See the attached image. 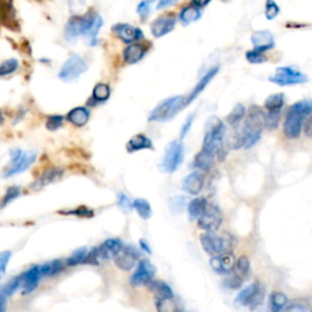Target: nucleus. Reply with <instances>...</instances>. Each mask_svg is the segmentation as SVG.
<instances>
[{
    "label": "nucleus",
    "mask_w": 312,
    "mask_h": 312,
    "mask_svg": "<svg viewBox=\"0 0 312 312\" xmlns=\"http://www.w3.org/2000/svg\"><path fill=\"white\" fill-rule=\"evenodd\" d=\"M265 117L266 114L261 107L251 106L245 116L244 125L238 128L231 136L228 144L232 149H249L260 141L262 130L265 128Z\"/></svg>",
    "instance_id": "1"
},
{
    "label": "nucleus",
    "mask_w": 312,
    "mask_h": 312,
    "mask_svg": "<svg viewBox=\"0 0 312 312\" xmlns=\"http://www.w3.org/2000/svg\"><path fill=\"white\" fill-rule=\"evenodd\" d=\"M103 26V17L95 11H88L83 16H73L65 26V37L68 40L84 37L89 46L97 44V38Z\"/></svg>",
    "instance_id": "2"
},
{
    "label": "nucleus",
    "mask_w": 312,
    "mask_h": 312,
    "mask_svg": "<svg viewBox=\"0 0 312 312\" xmlns=\"http://www.w3.org/2000/svg\"><path fill=\"white\" fill-rule=\"evenodd\" d=\"M203 150L210 152L219 161H224L227 156L226 149V126L218 117L212 116L209 119L205 127Z\"/></svg>",
    "instance_id": "3"
},
{
    "label": "nucleus",
    "mask_w": 312,
    "mask_h": 312,
    "mask_svg": "<svg viewBox=\"0 0 312 312\" xmlns=\"http://www.w3.org/2000/svg\"><path fill=\"white\" fill-rule=\"evenodd\" d=\"M312 115V100L304 99L289 107L283 122V133L288 139L300 137L305 122Z\"/></svg>",
    "instance_id": "4"
},
{
    "label": "nucleus",
    "mask_w": 312,
    "mask_h": 312,
    "mask_svg": "<svg viewBox=\"0 0 312 312\" xmlns=\"http://www.w3.org/2000/svg\"><path fill=\"white\" fill-rule=\"evenodd\" d=\"M187 106L186 97L183 95H177V97L167 98L162 100L154 110L149 115V121L150 122H165L173 119L176 115L182 111Z\"/></svg>",
    "instance_id": "5"
},
{
    "label": "nucleus",
    "mask_w": 312,
    "mask_h": 312,
    "mask_svg": "<svg viewBox=\"0 0 312 312\" xmlns=\"http://www.w3.org/2000/svg\"><path fill=\"white\" fill-rule=\"evenodd\" d=\"M263 300H265V286L260 282H254L241 289L234 299V304L240 307H250V310L254 311L263 304Z\"/></svg>",
    "instance_id": "6"
},
{
    "label": "nucleus",
    "mask_w": 312,
    "mask_h": 312,
    "mask_svg": "<svg viewBox=\"0 0 312 312\" xmlns=\"http://www.w3.org/2000/svg\"><path fill=\"white\" fill-rule=\"evenodd\" d=\"M36 152H24L20 149H15L10 152V162L4 170L3 176L8 178L26 171L36 161Z\"/></svg>",
    "instance_id": "7"
},
{
    "label": "nucleus",
    "mask_w": 312,
    "mask_h": 312,
    "mask_svg": "<svg viewBox=\"0 0 312 312\" xmlns=\"http://www.w3.org/2000/svg\"><path fill=\"white\" fill-rule=\"evenodd\" d=\"M200 243H202V247L205 250V253H208L211 256H215L231 251L232 238L221 237V235H216L211 232H206V233L200 235Z\"/></svg>",
    "instance_id": "8"
},
{
    "label": "nucleus",
    "mask_w": 312,
    "mask_h": 312,
    "mask_svg": "<svg viewBox=\"0 0 312 312\" xmlns=\"http://www.w3.org/2000/svg\"><path fill=\"white\" fill-rule=\"evenodd\" d=\"M184 156L183 143L180 141H173L167 145L165 155L161 160L160 168L166 173H172L181 166Z\"/></svg>",
    "instance_id": "9"
},
{
    "label": "nucleus",
    "mask_w": 312,
    "mask_h": 312,
    "mask_svg": "<svg viewBox=\"0 0 312 312\" xmlns=\"http://www.w3.org/2000/svg\"><path fill=\"white\" fill-rule=\"evenodd\" d=\"M88 65L83 57L79 55H71L63 62L61 70L59 72V78L63 82H72L78 79L81 75L87 71Z\"/></svg>",
    "instance_id": "10"
},
{
    "label": "nucleus",
    "mask_w": 312,
    "mask_h": 312,
    "mask_svg": "<svg viewBox=\"0 0 312 312\" xmlns=\"http://www.w3.org/2000/svg\"><path fill=\"white\" fill-rule=\"evenodd\" d=\"M222 221H224V216L218 206H216L215 204H208L205 211L198 218V226L203 231L215 233L221 227Z\"/></svg>",
    "instance_id": "11"
},
{
    "label": "nucleus",
    "mask_w": 312,
    "mask_h": 312,
    "mask_svg": "<svg viewBox=\"0 0 312 312\" xmlns=\"http://www.w3.org/2000/svg\"><path fill=\"white\" fill-rule=\"evenodd\" d=\"M270 81L278 85H294L305 83L308 81V78L306 75L298 70L284 66V68L277 69L275 76H272Z\"/></svg>",
    "instance_id": "12"
},
{
    "label": "nucleus",
    "mask_w": 312,
    "mask_h": 312,
    "mask_svg": "<svg viewBox=\"0 0 312 312\" xmlns=\"http://www.w3.org/2000/svg\"><path fill=\"white\" fill-rule=\"evenodd\" d=\"M155 266L151 265L148 260H142L137 266L132 277H130V284L133 286L149 285L155 276Z\"/></svg>",
    "instance_id": "13"
},
{
    "label": "nucleus",
    "mask_w": 312,
    "mask_h": 312,
    "mask_svg": "<svg viewBox=\"0 0 312 312\" xmlns=\"http://www.w3.org/2000/svg\"><path fill=\"white\" fill-rule=\"evenodd\" d=\"M113 32L123 43L132 44L144 39V33L138 27L128 24H117L113 27Z\"/></svg>",
    "instance_id": "14"
},
{
    "label": "nucleus",
    "mask_w": 312,
    "mask_h": 312,
    "mask_svg": "<svg viewBox=\"0 0 312 312\" xmlns=\"http://www.w3.org/2000/svg\"><path fill=\"white\" fill-rule=\"evenodd\" d=\"M177 24V18L173 14H165L161 15L156 20L151 22L150 25V32L154 38H161L170 32L173 31L174 26Z\"/></svg>",
    "instance_id": "15"
},
{
    "label": "nucleus",
    "mask_w": 312,
    "mask_h": 312,
    "mask_svg": "<svg viewBox=\"0 0 312 312\" xmlns=\"http://www.w3.org/2000/svg\"><path fill=\"white\" fill-rule=\"evenodd\" d=\"M235 261L237 260H235L233 254L228 251V253L212 256L210 260V266L218 275H229L234 271Z\"/></svg>",
    "instance_id": "16"
},
{
    "label": "nucleus",
    "mask_w": 312,
    "mask_h": 312,
    "mask_svg": "<svg viewBox=\"0 0 312 312\" xmlns=\"http://www.w3.org/2000/svg\"><path fill=\"white\" fill-rule=\"evenodd\" d=\"M139 254L136 250V248L132 247H123L117 255L114 257L115 263L120 270L129 271L136 266L137 261H138Z\"/></svg>",
    "instance_id": "17"
},
{
    "label": "nucleus",
    "mask_w": 312,
    "mask_h": 312,
    "mask_svg": "<svg viewBox=\"0 0 312 312\" xmlns=\"http://www.w3.org/2000/svg\"><path fill=\"white\" fill-rule=\"evenodd\" d=\"M205 183V177L202 171H194L184 178L182 182V189L190 195H198L202 192Z\"/></svg>",
    "instance_id": "18"
},
{
    "label": "nucleus",
    "mask_w": 312,
    "mask_h": 312,
    "mask_svg": "<svg viewBox=\"0 0 312 312\" xmlns=\"http://www.w3.org/2000/svg\"><path fill=\"white\" fill-rule=\"evenodd\" d=\"M149 50V46L144 43L136 42L132 44H128V47L123 50V60L129 65H135V63L139 62L146 55Z\"/></svg>",
    "instance_id": "19"
},
{
    "label": "nucleus",
    "mask_w": 312,
    "mask_h": 312,
    "mask_svg": "<svg viewBox=\"0 0 312 312\" xmlns=\"http://www.w3.org/2000/svg\"><path fill=\"white\" fill-rule=\"evenodd\" d=\"M254 49L265 53L275 47V38L270 31H257L251 36Z\"/></svg>",
    "instance_id": "20"
},
{
    "label": "nucleus",
    "mask_w": 312,
    "mask_h": 312,
    "mask_svg": "<svg viewBox=\"0 0 312 312\" xmlns=\"http://www.w3.org/2000/svg\"><path fill=\"white\" fill-rule=\"evenodd\" d=\"M63 176V170L62 168H50V170H47L44 173L40 176L38 180L31 186V189L33 190H40L42 188L49 186V184L55 183L57 181L61 180V177Z\"/></svg>",
    "instance_id": "21"
},
{
    "label": "nucleus",
    "mask_w": 312,
    "mask_h": 312,
    "mask_svg": "<svg viewBox=\"0 0 312 312\" xmlns=\"http://www.w3.org/2000/svg\"><path fill=\"white\" fill-rule=\"evenodd\" d=\"M40 267L39 266H33L27 271L24 275V281H22V294H30L37 288L38 283L40 279Z\"/></svg>",
    "instance_id": "22"
},
{
    "label": "nucleus",
    "mask_w": 312,
    "mask_h": 312,
    "mask_svg": "<svg viewBox=\"0 0 312 312\" xmlns=\"http://www.w3.org/2000/svg\"><path fill=\"white\" fill-rule=\"evenodd\" d=\"M217 72H218V68H217V66H216V68L210 69L209 71L206 72L202 78H200V81L198 82V84H196L195 87H194L193 91L190 92V94L188 95V97L186 98L187 105H189L190 103H192V101H194V100L196 99V98L199 97L200 93H202L204 89L208 87V84L210 83V82L212 81V78L215 77L216 75H217Z\"/></svg>",
    "instance_id": "23"
},
{
    "label": "nucleus",
    "mask_w": 312,
    "mask_h": 312,
    "mask_svg": "<svg viewBox=\"0 0 312 312\" xmlns=\"http://www.w3.org/2000/svg\"><path fill=\"white\" fill-rule=\"evenodd\" d=\"M66 119L76 127H83L87 125L89 119H91V111L85 106H77L70 111Z\"/></svg>",
    "instance_id": "24"
},
{
    "label": "nucleus",
    "mask_w": 312,
    "mask_h": 312,
    "mask_svg": "<svg viewBox=\"0 0 312 312\" xmlns=\"http://www.w3.org/2000/svg\"><path fill=\"white\" fill-rule=\"evenodd\" d=\"M123 245L120 239H107L105 240L99 248L100 259L110 260L117 255V253L122 249Z\"/></svg>",
    "instance_id": "25"
},
{
    "label": "nucleus",
    "mask_w": 312,
    "mask_h": 312,
    "mask_svg": "<svg viewBox=\"0 0 312 312\" xmlns=\"http://www.w3.org/2000/svg\"><path fill=\"white\" fill-rule=\"evenodd\" d=\"M213 161H215V156L202 149V151H199L194 158L193 167L198 171L209 172L213 166Z\"/></svg>",
    "instance_id": "26"
},
{
    "label": "nucleus",
    "mask_w": 312,
    "mask_h": 312,
    "mask_svg": "<svg viewBox=\"0 0 312 312\" xmlns=\"http://www.w3.org/2000/svg\"><path fill=\"white\" fill-rule=\"evenodd\" d=\"M126 149L128 152H136L139 150H145V149H154V146H152V142L146 136L136 135L127 143Z\"/></svg>",
    "instance_id": "27"
},
{
    "label": "nucleus",
    "mask_w": 312,
    "mask_h": 312,
    "mask_svg": "<svg viewBox=\"0 0 312 312\" xmlns=\"http://www.w3.org/2000/svg\"><path fill=\"white\" fill-rule=\"evenodd\" d=\"M111 95V89L109 84L106 83H98L93 89V93H92V98L89 100V105H97L105 103Z\"/></svg>",
    "instance_id": "28"
},
{
    "label": "nucleus",
    "mask_w": 312,
    "mask_h": 312,
    "mask_svg": "<svg viewBox=\"0 0 312 312\" xmlns=\"http://www.w3.org/2000/svg\"><path fill=\"white\" fill-rule=\"evenodd\" d=\"M200 17H202V11H200V9L194 5H189L181 10L180 17L178 18H180L181 24L187 26V25H190L193 24V22L198 21Z\"/></svg>",
    "instance_id": "29"
},
{
    "label": "nucleus",
    "mask_w": 312,
    "mask_h": 312,
    "mask_svg": "<svg viewBox=\"0 0 312 312\" xmlns=\"http://www.w3.org/2000/svg\"><path fill=\"white\" fill-rule=\"evenodd\" d=\"M208 200L205 198H195L188 204V215L190 219H198L208 206Z\"/></svg>",
    "instance_id": "30"
},
{
    "label": "nucleus",
    "mask_w": 312,
    "mask_h": 312,
    "mask_svg": "<svg viewBox=\"0 0 312 312\" xmlns=\"http://www.w3.org/2000/svg\"><path fill=\"white\" fill-rule=\"evenodd\" d=\"M247 116V110H245V106L241 104H237L232 109L231 113L228 114L227 119H226V122L228 123L229 126L232 127H239L241 123V121L245 119Z\"/></svg>",
    "instance_id": "31"
},
{
    "label": "nucleus",
    "mask_w": 312,
    "mask_h": 312,
    "mask_svg": "<svg viewBox=\"0 0 312 312\" xmlns=\"http://www.w3.org/2000/svg\"><path fill=\"white\" fill-rule=\"evenodd\" d=\"M149 288L154 293L158 299H165V298H173V292L170 288V285L166 284L162 281H152L149 283Z\"/></svg>",
    "instance_id": "32"
},
{
    "label": "nucleus",
    "mask_w": 312,
    "mask_h": 312,
    "mask_svg": "<svg viewBox=\"0 0 312 312\" xmlns=\"http://www.w3.org/2000/svg\"><path fill=\"white\" fill-rule=\"evenodd\" d=\"M271 312H283L288 305V298L282 292H273L270 297Z\"/></svg>",
    "instance_id": "33"
},
{
    "label": "nucleus",
    "mask_w": 312,
    "mask_h": 312,
    "mask_svg": "<svg viewBox=\"0 0 312 312\" xmlns=\"http://www.w3.org/2000/svg\"><path fill=\"white\" fill-rule=\"evenodd\" d=\"M234 272L237 273L241 279H244V281L249 278L251 276V265L249 257L243 255L240 256L239 259H237V261H235Z\"/></svg>",
    "instance_id": "34"
},
{
    "label": "nucleus",
    "mask_w": 312,
    "mask_h": 312,
    "mask_svg": "<svg viewBox=\"0 0 312 312\" xmlns=\"http://www.w3.org/2000/svg\"><path fill=\"white\" fill-rule=\"evenodd\" d=\"M63 270V263L60 260H54L46 265L40 266V276L42 277H53L59 275Z\"/></svg>",
    "instance_id": "35"
},
{
    "label": "nucleus",
    "mask_w": 312,
    "mask_h": 312,
    "mask_svg": "<svg viewBox=\"0 0 312 312\" xmlns=\"http://www.w3.org/2000/svg\"><path fill=\"white\" fill-rule=\"evenodd\" d=\"M284 106V94L277 93L270 95L265 100V109L267 111H282Z\"/></svg>",
    "instance_id": "36"
},
{
    "label": "nucleus",
    "mask_w": 312,
    "mask_h": 312,
    "mask_svg": "<svg viewBox=\"0 0 312 312\" xmlns=\"http://www.w3.org/2000/svg\"><path fill=\"white\" fill-rule=\"evenodd\" d=\"M133 209L136 210L137 213H138L143 219H148L151 217V206L145 199H136L135 202H133Z\"/></svg>",
    "instance_id": "37"
},
{
    "label": "nucleus",
    "mask_w": 312,
    "mask_h": 312,
    "mask_svg": "<svg viewBox=\"0 0 312 312\" xmlns=\"http://www.w3.org/2000/svg\"><path fill=\"white\" fill-rule=\"evenodd\" d=\"M243 283L244 279H241L233 271V272L227 275V278L224 281V285L229 291H239L241 286H243Z\"/></svg>",
    "instance_id": "38"
},
{
    "label": "nucleus",
    "mask_w": 312,
    "mask_h": 312,
    "mask_svg": "<svg viewBox=\"0 0 312 312\" xmlns=\"http://www.w3.org/2000/svg\"><path fill=\"white\" fill-rule=\"evenodd\" d=\"M88 251L85 248H79V249L75 250L72 255L66 260V265L68 266H77L79 263H83L85 256H87Z\"/></svg>",
    "instance_id": "39"
},
{
    "label": "nucleus",
    "mask_w": 312,
    "mask_h": 312,
    "mask_svg": "<svg viewBox=\"0 0 312 312\" xmlns=\"http://www.w3.org/2000/svg\"><path fill=\"white\" fill-rule=\"evenodd\" d=\"M20 63L16 59H9L5 60L4 62H2L0 65V77H5V76L12 75V73L17 71Z\"/></svg>",
    "instance_id": "40"
},
{
    "label": "nucleus",
    "mask_w": 312,
    "mask_h": 312,
    "mask_svg": "<svg viewBox=\"0 0 312 312\" xmlns=\"http://www.w3.org/2000/svg\"><path fill=\"white\" fill-rule=\"evenodd\" d=\"M21 193V188L17 186H12L9 188L8 190H6L5 195L3 196L2 202H0V209H4L6 205H9L11 202H14L15 199L18 198V195H20Z\"/></svg>",
    "instance_id": "41"
},
{
    "label": "nucleus",
    "mask_w": 312,
    "mask_h": 312,
    "mask_svg": "<svg viewBox=\"0 0 312 312\" xmlns=\"http://www.w3.org/2000/svg\"><path fill=\"white\" fill-rule=\"evenodd\" d=\"M156 310L158 312H177L178 307L172 300V298H165V299H158L156 301Z\"/></svg>",
    "instance_id": "42"
},
{
    "label": "nucleus",
    "mask_w": 312,
    "mask_h": 312,
    "mask_svg": "<svg viewBox=\"0 0 312 312\" xmlns=\"http://www.w3.org/2000/svg\"><path fill=\"white\" fill-rule=\"evenodd\" d=\"M281 115H282V111H267L266 117H265L266 128L270 130L276 129L279 125V121H281Z\"/></svg>",
    "instance_id": "43"
},
{
    "label": "nucleus",
    "mask_w": 312,
    "mask_h": 312,
    "mask_svg": "<svg viewBox=\"0 0 312 312\" xmlns=\"http://www.w3.org/2000/svg\"><path fill=\"white\" fill-rule=\"evenodd\" d=\"M155 0H142L139 3L138 8H137V14L139 15V17L142 18L143 21L148 20V17L151 14V6L154 4Z\"/></svg>",
    "instance_id": "44"
},
{
    "label": "nucleus",
    "mask_w": 312,
    "mask_h": 312,
    "mask_svg": "<svg viewBox=\"0 0 312 312\" xmlns=\"http://www.w3.org/2000/svg\"><path fill=\"white\" fill-rule=\"evenodd\" d=\"M22 281H24V276H17V277H15V278H12L10 282L8 283V284H6L4 288L2 289L3 292H4V294L6 295V297H11L12 294H14V293L17 291L18 288H21V285H22Z\"/></svg>",
    "instance_id": "45"
},
{
    "label": "nucleus",
    "mask_w": 312,
    "mask_h": 312,
    "mask_svg": "<svg viewBox=\"0 0 312 312\" xmlns=\"http://www.w3.org/2000/svg\"><path fill=\"white\" fill-rule=\"evenodd\" d=\"M62 122H63L62 116H60V115H52V116H49L47 119L46 127L48 130H52V132H54V130H57L62 126Z\"/></svg>",
    "instance_id": "46"
},
{
    "label": "nucleus",
    "mask_w": 312,
    "mask_h": 312,
    "mask_svg": "<svg viewBox=\"0 0 312 312\" xmlns=\"http://www.w3.org/2000/svg\"><path fill=\"white\" fill-rule=\"evenodd\" d=\"M279 14V6L276 4L275 0H267L265 8V16L267 20H273Z\"/></svg>",
    "instance_id": "47"
},
{
    "label": "nucleus",
    "mask_w": 312,
    "mask_h": 312,
    "mask_svg": "<svg viewBox=\"0 0 312 312\" xmlns=\"http://www.w3.org/2000/svg\"><path fill=\"white\" fill-rule=\"evenodd\" d=\"M247 60L251 63H262L266 61V56L263 55L262 52H259V50L253 49L249 50V52L247 53Z\"/></svg>",
    "instance_id": "48"
},
{
    "label": "nucleus",
    "mask_w": 312,
    "mask_h": 312,
    "mask_svg": "<svg viewBox=\"0 0 312 312\" xmlns=\"http://www.w3.org/2000/svg\"><path fill=\"white\" fill-rule=\"evenodd\" d=\"M10 259H11L10 251L6 250V251H3V253H0V279L4 277L9 262H10Z\"/></svg>",
    "instance_id": "49"
},
{
    "label": "nucleus",
    "mask_w": 312,
    "mask_h": 312,
    "mask_svg": "<svg viewBox=\"0 0 312 312\" xmlns=\"http://www.w3.org/2000/svg\"><path fill=\"white\" fill-rule=\"evenodd\" d=\"M68 213H70V215H76V216H78V217H85V218H89V217H92V216H94L93 210L85 208V206H81V208L73 210V211H69Z\"/></svg>",
    "instance_id": "50"
},
{
    "label": "nucleus",
    "mask_w": 312,
    "mask_h": 312,
    "mask_svg": "<svg viewBox=\"0 0 312 312\" xmlns=\"http://www.w3.org/2000/svg\"><path fill=\"white\" fill-rule=\"evenodd\" d=\"M194 119H195V114L189 115V116L187 117L186 122L183 123L182 128H181V139H183L184 137H186V136L188 135V132H189L190 128H192L193 122H194Z\"/></svg>",
    "instance_id": "51"
},
{
    "label": "nucleus",
    "mask_w": 312,
    "mask_h": 312,
    "mask_svg": "<svg viewBox=\"0 0 312 312\" xmlns=\"http://www.w3.org/2000/svg\"><path fill=\"white\" fill-rule=\"evenodd\" d=\"M98 259H100L99 256V248H94L93 250L89 251L85 256L83 263H91V265H97Z\"/></svg>",
    "instance_id": "52"
},
{
    "label": "nucleus",
    "mask_w": 312,
    "mask_h": 312,
    "mask_svg": "<svg viewBox=\"0 0 312 312\" xmlns=\"http://www.w3.org/2000/svg\"><path fill=\"white\" fill-rule=\"evenodd\" d=\"M117 203H119L120 208H122L126 211H128L133 208V203L130 202L128 196L126 194H119V198H117Z\"/></svg>",
    "instance_id": "53"
},
{
    "label": "nucleus",
    "mask_w": 312,
    "mask_h": 312,
    "mask_svg": "<svg viewBox=\"0 0 312 312\" xmlns=\"http://www.w3.org/2000/svg\"><path fill=\"white\" fill-rule=\"evenodd\" d=\"M84 5V0H71V2H70V8H71L73 14H79V12L83 10Z\"/></svg>",
    "instance_id": "54"
},
{
    "label": "nucleus",
    "mask_w": 312,
    "mask_h": 312,
    "mask_svg": "<svg viewBox=\"0 0 312 312\" xmlns=\"http://www.w3.org/2000/svg\"><path fill=\"white\" fill-rule=\"evenodd\" d=\"M283 312H306V308L304 306H301V305L298 304H293L291 306H286Z\"/></svg>",
    "instance_id": "55"
},
{
    "label": "nucleus",
    "mask_w": 312,
    "mask_h": 312,
    "mask_svg": "<svg viewBox=\"0 0 312 312\" xmlns=\"http://www.w3.org/2000/svg\"><path fill=\"white\" fill-rule=\"evenodd\" d=\"M304 132H305V135H306L307 137H310V138H312V115L306 120V122H305Z\"/></svg>",
    "instance_id": "56"
},
{
    "label": "nucleus",
    "mask_w": 312,
    "mask_h": 312,
    "mask_svg": "<svg viewBox=\"0 0 312 312\" xmlns=\"http://www.w3.org/2000/svg\"><path fill=\"white\" fill-rule=\"evenodd\" d=\"M174 3H176V0H159L158 5H156V9H158V10H162V9L173 5Z\"/></svg>",
    "instance_id": "57"
},
{
    "label": "nucleus",
    "mask_w": 312,
    "mask_h": 312,
    "mask_svg": "<svg viewBox=\"0 0 312 312\" xmlns=\"http://www.w3.org/2000/svg\"><path fill=\"white\" fill-rule=\"evenodd\" d=\"M6 299L8 297L4 294V292L0 291V312H5L6 310Z\"/></svg>",
    "instance_id": "58"
},
{
    "label": "nucleus",
    "mask_w": 312,
    "mask_h": 312,
    "mask_svg": "<svg viewBox=\"0 0 312 312\" xmlns=\"http://www.w3.org/2000/svg\"><path fill=\"white\" fill-rule=\"evenodd\" d=\"M211 0H192V5L196 6V8L202 9L204 6H206Z\"/></svg>",
    "instance_id": "59"
},
{
    "label": "nucleus",
    "mask_w": 312,
    "mask_h": 312,
    "mask_svg": "<svg viewBox=\"0 0 312 312\" xmlns=\"http://www.w3.org/2000/svg\"><path fill=\"white\" fill-rule=\"evenodd\" d=\"M139 244H141V248H142V249H143V250H144V251H145V253H148V254H151V250H150V248H149V245H148V244H146V241H145V240H143V239H142V240H141V243H139Z\"/></svg>",
    "instance_id": "60"
},
{
    "label": "nucleus",
    "mask_w": 312,
    "mask_h": 312,
    "mask_svg": "<svg viewBox=\"0 0 312 312\" xmlns=\"http://www.w3.org/2000/svg\"><path fill=\"white\" fill-rule=\"evenodd\" d=\"M3 122H4V116H3V113L0 111V125H3Z\"/></svg>",
    "instance_id": "61"
},
{
    "label": "nucleus",
    "mask_w": 312,
    "mask_h": 312,
    "mask_svg": "<svg viewBox=\"0 0 312 312\" xmlns=\"http://www.w3.org/2000/svg\"><path fill=\"white\" fill-rule=\"evenodd\" d=\"M177 312H183V311H181V310H178V311H177Z\"/></svg>",
    "instance_id": "62"
},
{
    "label": "nucleus",
    "mask_w": 312,
    "mask_h": 312,
    "mask_svg": "<svg viewBox=\"0 0 312 312\" xmlns=\"http://www.w3.org/2000/svg\"><path fill=\"white\" fill-rule=\"evenodd\" d=\"M176 2H177V0H176Z\"/></svg>",
    "instance_id": "63"
},
{
    "label": "nucleus",
    "mask_w": 312,
    "mask_h": 312,
    "mask_svg": "<svg viewBox=\"0 0 312 312\" xmlns=\"http://www.w3.org/2000/svg\"><path fill=\"white\" fill-rule=\"evenodd\" d=\"M311 312H312V311H311Z\"/></svg>",
    "instance_id": "64"
}]
</instances>
